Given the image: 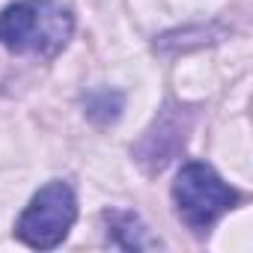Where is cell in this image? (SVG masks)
<instances>
[{
    "label": "cell",
    "mask_w": 253,
    "mask_h": 253,
    "mask_svg": "<svg viewBox=\"0 0 253 253\" xmlns=\"http://www.w3.org/2000/svg\"><path fill=\"white\" fill-rule=\"evenodd\" d=\"M75 33V15L60 0H18L0 12V45L12 54L54 57Z\"/></svg>",
    "instance_id": "cell-1"
},
{
    "label": "cell",
    "mask_w": 253,
    "mask_h": 253,
    "mask_svg": "<svg viewBox=\"0 0 253 253\" xmlns=\"http://www.w3.org/2000/svg\"><path fill=\"white\" fill-rule=\"evenodd\" d=\"M173 200H176L179 217L191 229L203 232L211 223H217L238 203V194L209 164L191 161L179 170V176L173 182Z\"/></svg>",
    "instance_id": "cell-2"
},
{
    "label": "cell",
    "mask_w": 253,
    "mask_h": 253,
    "mask_svg": "<svg viewBox=\"0 0 253 253\" xmlns=\"http://www.w3.org/2000/svg\"><path fill=\"white\" fill-rule=\"evenodd\" d=\"M75 217H78L75 191L66 182H48L21 211L15 235L36 250H51L69 235Z\"/></svg>",
    "instance_id": "cell-3"
},
{
    "label": "cell",
    "mask_w": 253,
    "mask_h": 253,
    "mask_svg": "<svg viewBox=\"0 0 253 253\" xmlns=\"http://www.w3.org/2000/svg\"><path fill=\"white\" fill-rule=\"evenodd\" d=\"M107 238L122 250H149L158 247L155 238H149L146 226L131 211H107Z\"/></svg>",
    "instance_id": "cell-4"
},
{
    "label": "cell",
    "mask_w": 253,
    "mask_h": 253,
    "mask_svg": "<svg viewBox=\"0 0 253 253\" xmlns=\"http://www.w3.org/2000/svg\"><path fill=\"white\" fill-rule=\"evenodd\" d=\"M119 110H122V95H119V92L98 89V92H92V95L86 98V116L95 119V122H101V125L113 122V119L119 116Z\"/></svg>",
    "instance_id": "cell-5"
}]
</instances>
